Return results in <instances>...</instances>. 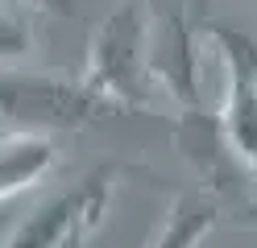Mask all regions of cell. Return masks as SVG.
Wrapping results in <instances>:
<instances>
[{"label": "cell", "mask_w": 257, "mask_h": 248, "mask_svg": "<svg viewBox=\"0 0 257 248\" xmlns=\"http://www.w3.org/2000/svg\"><path fill=\"white\" fill-rule=\"evenodd\" d=\"M91 112L95 99L87 91L62 87L50 79H0V116L5 120L67 128V124H83Z\"/></svg>", "instance_id": "1"}, {"label": "cell", "mask_w": 257, "mask_h": 248, "mask_svg": "<svg viewBox=\"0 0 257 248\" xmlns=\"http://www.w3.org/2000/svg\"><path fill=\"white\" fill-rule=\"evenodd\" d=\"M228 128H232L236 149H240V153H245V157L257 165V91H253V79H249V75H240V79H236Z\"/></svg>", "instance_id": "5"}, {"label": "cell", "mask_w": 257, "mask_h": 248, "mask_svg": "<svg viewBox=\"0 0 257 248\" xmlns=\"http://www.w3.org/2000/svg\"><path fill=\"white\" fill-rule=\"evenodd\" d=\"M212 223H216L212 203H203V198H183L154 248H195L207 231H212Z\"/></svg>", "instance_id": "4"}, {"label": "cell", "mask_w": 257, "mask_h": 248, "mask_svg": "<svg viewBox=\"0 0 257 248\" xmlns=\"http://www.w3.org/2000/svg\"><path fill=\"white\" fill-rule=\"evenodd\" d=\"M100 211H104V178H87L79 190L58 194L34 219H25L5 248H62L83 227H91L100 219Z\"/></svg>", "instance_id": "2"}, {"label": "cell", "mask_w": 257, "mask_h": 248, "mask_svg": "<svg viewBox=\"0 0 257 248\" xmlns=\"http://www.w3.org/2000/svg\"><path fill=\"white\" fill-rule=\"evenodd\" d=\"M50 161H54V149L38 141V137H13L0 145V198L13 194V190H21L29 186L38 174L50 170Z\"/></svg>", "instance_id": "3"}]
</instances>
